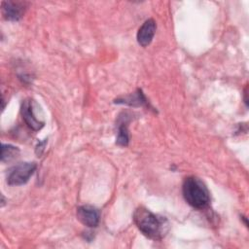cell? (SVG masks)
I'll return each mask as SVG.
<instances>
[{
	"instance_id": "obj_10",
	"label": "cell",
	"mask_w": 249,
	"mask_h": 249,
	"mask_svg": "<svg viewBox=\"0 0 249 249\" xmlns=\"http://www.w3.org/2000/svg\"><path fill=\"white\" fill-rule=\"evenodd\" d=\"M19 154L18 148L12 146L10 144H2V155H1V160L4 161H10L18 157Z\"/></svg>"
},
{
	"instance_id": "obj_2",
	"label": "cell",
	"mask_w": 249,
	"mask_h": 249,
	"mask_svg": "<svg viewBox=\"0 0 249 249\" xmlns=\"http://www.w3.org/2000/svg\"><path fill=\"white\" fill-rule=\"evenodd\" d=\"M182 193L189 205L196 209H203L210 202V194L205 184L197 177L185 178L182 185Z\"/></svg>"
},
{
	"instance_id": "obj_6",
	"label": "cell",
	"mask_w": 249,
	"mask_h": 249,
	"mask_svg": "<svg viewBox=\"0 0 249 249\" xmlns=\"http://www.w3.org/2000/svg\"><path fill=\"white\" fill-rule=\"evenodd\" d=\"M156 22L153 18H149L143 22V24L138 29L136 38L137 42L141 47H147L152 42L155 32H156Z\"/></svg>"
},
{
	"instance_id": "obj_3",
	"label": "cell",
	"mask_w": 249,
	"mask_h": 249,
	"mask_svg": "<svg viewBox=\"0 0 249 249\" xmlns=\"http://www.w3.org/2000/svg\"><path fill=\"white\" fill-rule=\"evenodd\" d=\"M36 170L34 162H20L10 169L7 183L10 186H20L25 184Z\"/></svg>"
},
{
	"instance_id": "obj_7",
	"label": "cell",
	"mask_w": 249,
	"mask_h": 249,
	"mask_svg": "<svg viewBox=\"0 0 249 249\" xmlns=\"http://www.w3.org/2000/svg\"><path fill=\"white\" fill-rule=\"evenodd\" d=\"M2 13L6 19L17 21L21 18L24 13V4L15 1H4L2 3Z\"/></svg>"
},
{
	"instance_id": "obj_5",
	"label": "cell",
	"mask_w": 249,
	"mask_h": 249,
	"mask_svg": "<svg viewBox=\"0 0 249 249\" xmlns=\"http://www.w3.org/2000/svg\"><path fill=\"white\" fill-rule=\"evenodd\" d=\"M78 220L89 228H95L100 221V213L91 205H82L77 208Z\"/></svg>"
},
{
	"instance_id": "obj_4",
	"label": "cell",
	"mask_w": 249,
	"mask_h": 249,
	"mask_svg": "<svg viewBox=\"0 0 249 249\" xmlns=\"http://www.w3.org/2000/svg\"><path fill=\"white\" fill-rule=\"evenodd\" d=\"M21 116L26 124L34 131L40 130L44 126V122L38 119L34 112V102L31 99L23 100L21 104Z\"/></svg>"
},
{
	"instance_id": "obj_9",
	"label": "cell",
	"mask_w": 249,
	"mask_h": 249,
	"mask_svg": "<svg viewBox=\"0 0 249 249\" xmlns=\"http://www.w3.org/2000/svg\"><path fill=\"white\" fill-rule=\"evenodd\" d=\"M127 113H123V116H120L118 122V136L116 143L120 146H127L129 141L127 124L129 122Z\"/></svg>"
},
{
	"instance_id": "obj_8",
	"label": "cell",
	"mask_w": 249,
	"mask_h": 249,
	"mask_svg": "<svg viewBox=\"0 0 249 249\" xmlns=\"http://www.w3.org/2000/svg\"><path fill=\"white\" fill-rule=\"evenodd\" d=\"M115 103L117 104H125L133 107H139V106H144L147 104V99L145 98L142 90L138 89L135 92L130 93L126 96L119 97L115 100Z\"/></svg>"
},
{
	"instance_id": "obj_1",
	"label": "cell",
	"mask_w": 249,
	"mask_h": 249,
	"mask_svg": "<svg viewBox=\"0 0 249 249\" xmlns=\"http://www.w3.org/2000/svg\"><path fill=\"white\" fill-rule=\"evenodd\" d=\"M133 222L138 230L150 239L160 240L165 234V220L143 206H139L134 211Z\"/></svg>"
}]
</instances>
